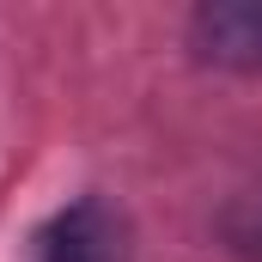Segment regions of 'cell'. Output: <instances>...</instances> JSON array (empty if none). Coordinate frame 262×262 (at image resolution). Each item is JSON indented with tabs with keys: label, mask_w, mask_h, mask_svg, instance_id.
<instances>
[{
	"label": "cell",
	"mask_w": 262,
	"mask_h": 262,
	"mask_svg": "<svg viewBox=\"0 0 262 262\" xmlns=\"http://www.w3.org/2000/svg\"><path fill=\"white\" fill-rule=\"evenodd\" d=\"M195 55L213 67H238L256 73L262 67V0H226V6H201L195 25Z\"/></svg>",
	"instance_id": "1"
},
{
	"label": "cell",
	"mask_w": 262,
	"mask_h": 262,
	"mask_svg": "<svg viewBox=\"0 0 262 262\" xmlns=\"http://www.w3.org/2000/svg\"><path fill=\"white\" fill-rule=\"evenodd\" d=\"M43 262H122L116 220L98 201H73L67 213H55V226L43 238Z\"/></svg>",
	"instance_id": "2"
}]
</instances>
